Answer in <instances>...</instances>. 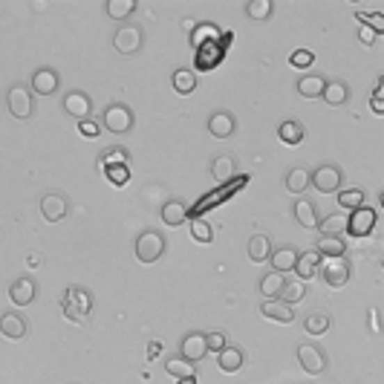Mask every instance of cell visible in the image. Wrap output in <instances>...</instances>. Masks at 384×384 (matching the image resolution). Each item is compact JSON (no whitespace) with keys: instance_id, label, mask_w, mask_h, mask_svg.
Returning a JSON list of instances; mask_svg holds the SVG:
<instances>
[{"instance_id":"2e32d148","label":"cell","mask_w":384,"mask_h":384,"mask_svg":"<svg viewBox=\"0 0 384 384\" xmlns=\"http://www.w3.org/2000/svg\"><path fill=\"white\" fill-rule=\"evenodd\" d=\"M9 301L17 306H29L35 301V280L32 278H17L9 286Z\"/></svg>"},{"instance_id":"ffe728a7","label":"cell","mask_w":384,"mask_h":384,"mask_svg":"<svg viewBox=\"0 0 384 384\" xmlns=\"http://www.w3.org/2000/svg\"><path fill=\"white\" fill-rule=\"evenodd\" d=\"M29 330V321L21 318V315H15V312H6L3 318H0V333H3L6 338L17 341V338H24Z\"/></svg>"},{"instance_id":"9c48e42d","label":"cell","mask_w":384,"mask_h":384,"mask_svg":"<svg viewBox=\"0 0 384 384\" xmlns=\"http://www.w3.org/2000/svg\"><path fill=\"white\" fill-rule=\"evenodd\" d=\"M64 113H67V116H72L75 122H87L90 113H93L90 95L81 93V90H70V93L64 95Z\"/></svg>"},{"instance_id":"9a60e30c","label":"cell","mask_w":384,"mask_h":384,"mask_svg":"<svg viewBox=\"0 0 384 384\" xmlns=\"http://www.w3.org/2000/svg\"><path fill=\"white\" fill-rule=\"evenodd\" d=\"M248 260L252 263H266V260H272L275 255V248H272V240H269L266 234H252L248 237Z\"/></svg>"},{"instance_id":"f1b7e54d","label":"cell","mask_w":384,"mask_h":384,"mask_svg":"<svg viewBox=\"0 0 384 384\" xmlns=\"http://www.w3.org/2000/svg\"><path fill=\"white\" fill-rule=\"evenodd\" d=\"M217 367L223 373H237L243 367V350L240 347H225L220 355H217Z\"/></svg>"},{"instance_id":"277c9868","label":"cell","mask_w":384,"mask_h":384,"mask_svg":"<svg viewBox=\"0 0 384 384\" xmlns=\"http://www.w3.org/2000/svg\"><path fill=\"white\" fill-rule=\"evenodd\" d=\"M318 272H321V280L326 286H333V289H341V286L350 283V263L344 257H323Z\"/></svg>"},{"instance_id":"d590c367","label":"cell","mask_w":384,"mask_h":384,"mask_svg":"<svg viewBox=\"0 0 384 384\" xmlns=\"http://www.w3.org/2000/svg\"><path fill=\"white\" fill-rule=\"evenodd\" d=\"M127 150L125 147H107L102 157H99V165L102 170H110V168H119V165H127Z\"/></svg>"},{"instance_id":"5bb4252c","label":"cell","mask_w":384,"mask_h":384,"mask_svg":"<svg viewBox=\"0 0 384 384\" xmlns=\"http://www.w3.org/2000/svg\"><path fill=\"white\" fill-rule=\"evenodd\" d=\"M234 127H237V122H234V116H232L228 110H217L214 116L208 119V133H211L214 139H232Z\"/></svg>"},{"instance_id":"7bdbcfd3","label":"cell","mask_w":384,"mask_h":384,"mask_svg":"<svg viewBox=\"0 0 384 384\" xmlns=\"http://www.w3.org/2000/svg\"><path fill=\"white\" fill-rule=\"evenodd\" d=\"M202 38H211V41H214V38H220V29H217L214 24H202V26H200L194 35H191V44H194V47L200 49V47H202V44H200Z\"/></svg>"},{"instance_id":"681fc988","label":"cell","mask_w":384,"mask_h":384,"mask_svg":"<svg viewBox=\"0 0 384 384\" xmlns=\"http://www.w3.org/2000/svg\"><path fill=\"white\" fill-rule=\"evenodd\" d=\"M159 347H162L159 341H150V344H147V358H157V355H159Z\"/></svg>"},{"instance_id":"4dcf8cb0","label":"cell","mask_w":384,"mask_h":384,"mask_svg":"<svg viewBox=\"0 0 384 384\" xmlns=\"http://www.w3.org/2000/svg\"><path fill=\"white\" fill-rule=\"evenodd\" d=\"M278 136H280L283 145H301L303 136H306V130H303L301 122H283V125L278 127Z\"/></svg>"},{"instance_id":"e0dca14e","label":"cell","mask_w":384,"mask_h":384,"mask_svg":"<svg viewBox=\"0 0 384 384\" xmlns=\"http://www.w3.org/2000/svg\"><path fill=\"white\" fill-rule=\"evenodd\" d=\"M260 312L269 321H278V323H292L295 321V310H292L289 303H283V301H263Z\"/></svg>"},{"instance_id":"c3c4849f","label":"cell","mask_w":384,"mask_h":384,"mask_svg":"<svg viewBox=\"0 0 384 384\" xmlns=\"http://www.w3.org/2000/svg\"><path fill=\"white\" fill-rule=\"evenodd\" d=\"M358 41H361V44H370V47H373V41H376V32H373L370 26H361V29H358Z\"/></svg>"},{"instance_id":"60d3db41","label":"cell","mask_w":384,"mask_h":384,"mask_svg":"<svg viewBox=\"0 0 384 384\" xmlns=\"http://www.w3.org/2000/svg\"><path fill=\"white\" fill-rule=\"evenodd\" d=\"M338 205L341 208H361L364 205V191L361 188H347V191H338Z\"/></svg>"},{"instance_id":"bcb514c9","label":"cell","mask_w":384,"mask_h":384,"mask_svg":"<svg viewBox=\"0 0 384 384\" xmlns=\"http://www.w3.org/2000/svg\"><path fill=\"white\" fill-rule=\"evenodd\" d=\"M99 130H102V125L95 122V119L79 122V133H81V136H87V139H95V136H99Z\"/></svg>"},{"instance_id":"e575fe53","label":"cell","mask_w":384,"mask_h":384,"mask_svg":"<svg viewBox=\"0 0 384 384\" xmlns=\"http://www.w3.org/2000/svg\"><path fill=\"white\" fill-rule=\"evenodd\" d=\"M220 58H223V47H220V44H205V47H200L197 67H200V70H211Z\"/></svg>"},{"instance_id":"1f68e13d","label":"cell","mask_w":384,"mask_h":384,"mask_svg":"<svg viewBox=\"0 0 384 384\" xmlns=\"http://www.w3.org/2000/svg\"><path fill=\"white\" fill-rule=\"evenodd\" d=\"M170 81H174V90L179 95H191V93L197 90V72L194 70H177Z\"/></svg>"},{"instance_id":"83f0119b","label":"cell","mask_w":384,"mask_h":384,"mask_svg":"<svg viewBox=\"0 0 384 384\" xmlns=\"http://www.w3.org/2000/svg\"><path fill=\"white\" fill-rule=\"evenodd\" d=\"M185 217H188L185 202H179V200H168V202L162 205V223H165V225H182Z\"/></svg>"},{"instance_id":"f6af8a7d","label":"cell","mask_w":384,"mask_h":384,"mask_svg":"<svg viewBox=\"0 0 384 384\" xmlns=\"http://www.w3.org/2000/svg\"><path fill=\"white\" fill-rule=\"evenodd\" d=\"M289 61H292V67H298V70H306V67H312L315 55H312L310 49H298V52H292V55H289Z\"/></svg>"},{"instance_id":"816d5d0a","label":"cell","mask_w":384,"mask_h":384,"mask_svg":"<svg viewBox=\"0 0 384 384\" xmlns=\"http://www.w3.org/2000/svg\"><path fill=\"white\" fill-rule=\"evenodd\" d=\"M370 107H373L376 113H381V116H384V102H381V99H373V102H370Z\"/></svg>"},{"instance_id":"7c38bea8","label":"cell","mask_w":384,"mask_h":384,"mask_svg":"<svg viewBox=\"0 0 384 384\" xmlns=\"http://www.w3.org/2000/svg\"><path fill=\"white\" fill-rule=\"evenodd\" d=\"M373 225H376V211L367 208V205L355 208L350 214V234L353 237H367L373 232Z\"/></svg>"},{"instance_id":"7dc6e473","label":"cell","mask_w":384,"mask_h":384,"mask_svg":"<svg viewBox=\"0 0 384 384\" xmlns=\"http://www.w3.org/2000/svg\"><path fill=\"white\" fill-rule=\"evenodd\" d=\"M225 347H228V344H225V335H223V333H208V350H211V353L220 355Z\"/></svg>"},{"instance_id":"ac0fdd59","label":"cell","mask_w":384,"mask_h":384,"mask_svg":"<svg viewBox=\"0 0 384 384\" xmlns=\"http://www.w3.org/2000/svg\"><path fill=\"white\" fill-rule=\"evenodd\" d=\"M298 260H301V255L295 252L292 246H280L278 252L272 255V260H269V263H272L275 272L283 275V272H295V269H298Z\"/></svg>"},{"instance_id":"b9f144b4","label":"cell","mask_w":384,"mask_h":384,"mask_svg":"<svg viewBox=\"0 0 384 384\" xmlns=\"http://www.w3.org/2000/svg\"><path fill=\"white\" fill-rule=\"evenodd\" d=\"M355 17H358L364 26H370L376 35H384V15H381V12H370V15H367V12H358Z\"/></svg>"},{"instance_id":"7a4b0ae2","label":"cell","mask_w":384,"mask_h":384,"mask_svg":"<svg viewBox=\"0 0 384 384\" xmlns=\"http://www.w3.org/2000/svg\"><path fill=\"white\" fill-rule=\"evenodd\" d=\"M133 252H136V260L139 263H157L165 255V237L159 232H153V228H147V232H142L136 237Z\"/></svg>"},{"instance_id":"4fadbf2b","label":"cell","mask_w":384,"mask_h":384,"mask_svg":"<svg viewBox=\"0 0 384 384\" xmlns=\"http://www.w3.org/2000/svg\"><path fill=\"white\" fill-rule=\"evenodd\" d=\"M58 72H55L52 67H41V70H35L32 72V90L38 95H52V93H58Z\"/></svg>"},{"instance_id":"ba28073f","label":"cell","mask_w":384,"mask_h":384,"mask_svg":"<svg viewBox=\"0 0 384 384\" xmlns=\"http://www.w3.org/2000/svg\"><path fill=\"white\" fill-rule=\"evenodd\" d=\"M298 361H301V370H306L310 376H321L326 370V355L315 344H298Z\"/></svg>"},{"instance_id":"d6a6232c","label":"cell","mask_w":384,"mask_h":384,"mask_svg":"<svg viewBox=\"0 0 384 384\" xmlns=\"http://www.w3.org/2000/svg\"><path fill=\"white\" fill-rule=\"evenodd\" d=\"M318 252L323 257H344L347 252V246H344V237H318Z\"/></svg>"},{"instance_id":"cb8c5ba5","label":"cell","mask_w":384,"mask_h":384,"mask_svg":"<svg viewBox=\"0 0 384 384\" xmlns=\"http://www.w3.org/2000/svg\"><path fill=\"white\" fill-rule=\"evenodd\" d=\"M295 208V220L303 225V228H321V220H318V211H315V202L298 197V202L292 205Z\"/></svg>"},{"instance_id":"11a10c76","label":"cell","mask_w":384,"mask_h":384,"mask_svg":"<svg viewBox=\"0 0 384 384\" xmlns=\"http://www.w3.org/2000/svg\"><path fill=\"white\" fill-rule=\"evenodd\" d=\"M381 208H384V191H381Z\"/></svg>"},{"instance_id":"ab89813d","label":"cell","mask_w":384,"mask_h":384,"mask_svg":"<svg viewBox=\"0 0 384 384\" xmlns=\"http://www.w3.org/2000/svg\"><path fill=\"white\" fill-rule=\"evenodd\" d=\"M191 237L197 243H211L214 240V228H211V223H205L202 217H194L191 220Z\"/></svg>"},{"instance_id":"30bf717a","label":"cell","mask_w":384,"mask_h":384,"mask_svg":"<svg viewBox=\"0 0 384 384\" xmlns=\"http://www.w3.org/2000/svg\"><path fill=\"white\" fill-rule=\"evenodd\" d=\"M67 214H70V202H67L64 194L52 191V194H44L41 197V217L47 223H61Z\"/></svg>"},{"instance_id":"d4e9b609","label":"cell","mask_w":384,"mask_h":384,"mask_svg":"<svg viewBox=\"0 0 384 384\" xmlns=\"http://www.w3.org/2000/svg\"><path fill=\"white\" fill-rule=\"evenodd\" d=\"M330 326H333V315L330 312H323V310H315L303 318V330L310 333V335H323V333H330Z\"/></svg>"},{"instance_id":"9f6ffc18","label":"cell","mask_w":384,"mask_h":384,"mask_svg":"<svg viewBox=\"0 0 384 384\" xmlns=\"http://www.w3.org/2000/svg\"><path fill=\"white\" fill-rule=\"evenodd\" d=\"M381 266H384V263H381Z\"/></svg>"},{"instance_id":"6da1fadb","label":"cell","mask_w":384,"mask_h":384,"mask_svg":"<svg viewBox=\"0 0 384 384\" xmlns=\"http://www.w3.org/2000/svg\"><path fill=\"white\" fill-rule=\"evenodd\" d=\"M90 312H93V295L81 286H70L64 292V315L72 323H87Z\"/></svg>"},{"instance_id":"5b68a950","label":"cell","mask_w":384,"mask_h":384,"mask_svg":"<svg viewBox=\"0 0 384 384\" xmlns=\"http://www.w3.org/2000/svg\"><path fill=\"white\" fill-rule=\"evenodd\" d=\"M142 44H145V32H142V26L122 24V26L116 29V35H113V47H116V52H122V55L139 52Z\"/></svg>"},{"instance_id":"836d02e7","label":"cell","mask_w":384,"mask_h":384,"mask_svg":"<svg viewBox=\"0 0 384 384\" xmlns=\"http://www.w3.org/2000/svg\"><path fill=\"white\" fill-rule=\"evenodd\" d=\"M107 15L113 17V21H125V17H130L133 12H136V0H107Z\"/></svg>"},{"instance_id":"52a82bcc","label":"cell","mask_w":384,"mask_h":384,"mask_svg":"<svg viewBox=\"0 0 384 384\" xmlns=\"http://www.w3.org/2000/svg\"><path fill=\"white\" fill-rule=\"evenodd\" d=\"M6 107L15 119H29L32 116V93L24 84H12L6 93Z\"/></svg>"},{"instance_id":"4316f807","label":"cell","mask_w":384,"mask_h":384,"mask_svg":"<svg viewBox=\"0 0 384 384\" xmlns=\"http://www.w3.org/2000/svg\"><path fill=\"white\" fill-rule=\"evenodd\" d=\"M323 102L330 104V107H341V104H347V102H350V87H347V81H330V84H326Z\"/></svg>"},{"instance_id":"ee69618b","label":"cell","mask_w":384,"mask_h":384,"mask_svg":"<svg viewBox=\"0 0 384 384\" xmlns=\"http://www.w3.org/2000/svg\"><path fill=\"white\" fill-rule=\"evenodd\" d=\"M104 177L116 185V188H122V185H127V179H130V170H127V165H119V168H110V170H104Z\"/></svg>"},{"instance_id":"8992f818","label":"cell","mask_w":384,"mask_h":384,"mask_svg":"<svg viewBox=\"0 0 384 384\" xmlns=\"http://www.w3.org/2000/svg\"><path fill=\"white\" fill-rule=\"evenodd\" d=\"M102 125L110 130V133H116V136H122V133H130L133 130V113L127 104H110L104 110V116H102Z\"/></svg>"},{"instance_id":"44dd1931","label":"cell","mask_w":384,"mask_h":384,"mask_svg":"<svg viewBox=\"0 0 384 384\" xmlns=\"http://www.w3.org/2000/svg\"><path fill=\"white\" fill-rule=\"evenodd\" d=\"M237 174V159L228 157V153H223V157H217L214 162H211V177H214L217 182H232Z\"/></svg>"},{"instance_id":"3957f363","label":"cell","mask_w":384,"mask_h":384,"mask_svg":"<svg viewBox=\"0 0 384 384\" xmlns=\"http://www.w3.org/2000/svg\"><path fill=\"white\" fill-rule=\"evenodd\" d=\"M341 185H344V174H341L338 165L323 162L312 170V188L321 191V194H338Z\"/></svg>"},{"instance_id":"f546056e","label":"cell","mask_w":384,"mask_h":384,"mask_svg":"<svg viewBox=\"0 0 384 384\" xmlns=\"http://www.w3.org/2000/svg\"><path fill=\"white\" fill-rule=\"evenodd\" d=\"M310 185H312V174L306 168H292L289 174H286V188H289L292 194H303Z\"/></svg>"},{"instance_id":"f907efd6","label":"cell","mask_w":384,"mask_h":384,"mask_svg":"<svg viewBox=\"0 0 384 384\" xmlns=\"http://www.w3.org/2000/svg\"><path fill=\"white\" fill-rule=\"evenodd\" d=\"M373 99H381V102H384V75L378 79V87H376V95H373Z\"/></svg>"},{"instance_id":"d6986e66","label":"cell","mask_w":384,"mask_h":384,"mask_svg":"<svg viewBox=\"0 0 384 384\" xmlns=\"http://www.w3.org/2000/svg\"><path fill=\"white\" fill-rule=\"evenodd\" d=\"M318 232H321V237H341L344 232H350V217L341 214V211H335V214H330V217L321 220Z\"/></svg>"},{"instance_id":"7402d4cb","label":"cell","mask_w":384,"mask_h":384,"mask_svg":"<svg viewBox=\"0 0 384 384\" xmlns=\"http://www.w3.org/2000/svg\"><path fill=\"white\" fill-rule=\"evenodd\" d=\"M321 263H323L321 252H318V248H312V252H303V255H301V260H298V269H295V272H298V278L306 283L310 278H315V275H318Z\"/></svg>"},{"instance_id":"f5cc1de1","label":"cell","mask_w":384,"mask_h":384,"mask_svg":"<svg viewBox=\"0 0 384 384\" xmlns=\"http://www.w3.org/2000/svg\"><path fill=\"white\" fill-rule=\"evenodd\" d=\"M370 321H373V333H378V312L370 310Z\"/></svg>"},{"instance_id":"484cf974","label":"cell","mask_w":384,"mask_h":384,"mask_svg":"<svg viewBox=\"0 0 384 384\" xmlns=\"http://www.w3.org/2000/svg\"><path fill=\"white\" fill-rule=\"evenodd\" d=\"M283 286H286V278L272 269V272H269V275H263V278H260V295H263V298H269V301H275V298H280Z\"/></svg>"},{"instance_id":"db71d44e","label":"cell","mask_w":384,"mask_h":384,"mask_svg":"<svg viewBox=\"0 0 384 384\" xmlns=\"http://www.w3.org/2000/svg\"><path fill=\"white\" fill-rule=\"evenodd\" d=\"M179 384H197V376L194 378H179Z\"/></svg>"},{"instance_id":"8d00e7d4","label":"cell","mask_w":384,"mask_h":384,"mask_svg":"<svg viewBox=\"0 0 384 384\" xmlns=\"http://www.w3.org/2000/svg\"><path fill=\"white\" fill-rule=\"evenodd\" d=\"M165 370L170 376H177V378H194V364H191L188 358L177 355V358H168L165 361Z\"/></svg>"},{"instance_id":"74e56055","label":"cell","mask_w":384,"mask_h":384,"mask_svg":"<svg viewBox=\"0 0 384 384\" xmlns=\"http://www.w3.org/2000/svg\"><path fill=\"white\" fill-rule=\"evenodd\" d=\"M306 295V283L301 280V278H295V280H286V286H283V292H280V298L278 301H283V303H298L301 298Z\"/></svg>"},{"instance_id":"8fae6325","label":"cell","mask_w":384,"mask_h":384,"mask_svg":"<svg viewBox=\"0 0 384 384\" xmlns=\"http://www.w3.org/2000/svg\"><path fill=\"white\" fill-rule=\"evenodd\" d=\"M179 350H182V358H188L191 364L202 361L211 353L208 350V335H202V333H188L182 338V344H179Z\"/></svg>"},{"instance_id":"603a6c76","label":"cell","mask_w":384,"mask_h":384,"mask_svg":"<svg viewBox=\"0 0 384 384\" xmlns=\"http://www.w3.org/2000/svg\"><path fill=\"white\" fill-rule=\"evenodd\" d=\"M326 84H330V81H323L321 75L306 72V75H301V81H298V93L303 95V99H318V95L326 93Z\"/></svg>"},{"instance_id":"f35d334b","label":"cell","mask_w":384,"mask_h":384,"mask_svg":"<svg viewBox=\"0 0 384 384\" xmlns=\"http://www.w3.org/2000/svg\"><path fill=\"white\" fill-rule=\"evenodd\" d=\"M272 0H248L246 3V15L252 17V21H269L272 17Z\"/></svg>"}]
</instances>
